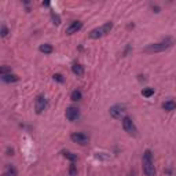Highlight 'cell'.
<instances>
[{"instance_id": "obj_1", "label": "cell", "mask_w": 176, "mask_h": 176, "mask_svg": "<svg viewBox=\"0 0 176 176\" xmlns=\"http://www.w3.org/2000/svg\"><path fill=\"white\" fill-rule=\"evenodd\" d=\"M142 167H143V172L146 176H155V168L154 162H153V154L150 150H146L143 153V158H142Z\"/></svg>"}, {"instance_id": "obj_2", "label": "cell", "mask_w": 176, "mask_h": 176, "mask_svg": "<svg viewBox=\"0 0 176 176\" xmlns=\"http://www.w3.org/2000/svg\"><path fill=\"white\" fill-rule=\"evenodd\" d=\"M111 29H113V24L111 22H106L102 26H98L95 29H92L88 36H90V39H101V37L106 36L108 33H110Z\"/></svg>"}, {"instance_id": "obj_3", "label": "cell", "mask_w": 176, "mask_h": 176, "mask_svg": "<svg viewBox=\"0 0 176 176\" xmlns=\"http://www.w3.org/2000/svg\"><path fill=\"white\" fill-rule=\"evenodd\" d=\"M171 45H172V42L169 39H167L161 43H154V44L147 45L144 48V52H149V54H151V52H161V51H165L167 48H169Z\"/></svg>"}, {"instance_id": "obj_4", "label": "cell", "mask_w": 176, "mask_h": 176, "mask_svg": "<svg viewBox=\"0 0 176 176\" xmlns=\"http://www.w3.org/2000/svg\"><path fill=\"white\" fill-rule=\"evenodd\" d=\"M122 121V128H124V131L127 132V134H129V135H136V127H135V124H134V121H132V118L131 117H124V118L121 120Z\"/></svg>"}, {"instance_id": "obj_5", "label": "cell", "mask_w": 176, "mask_h": 176, "mask_svg": "<svg viewBox=\"0 0 176 176\" xmlns=\"http://www.w3.org/2000/svg\"><path fill=\"white\" fill-rule=\"evenodd\" d=\"M110 116L116 120H120V118H124V113H125V106L124 105H114L111 106L110 110H109Z\"/></svg>"}, {"instance_id": "obj_6", "label": "cell", "mask_w": 176, "mask_h": 176, "mask_svg": "<svg viewBox=\"0 0 176 176\" xmlns=\"http://www.w3.org/2000/svg\"><path fill=\"white\" fill-rule=\"evenodd\" d=\"M70 139H72V142L80 144V146H85L90 142V138L87 136L85 134H83V132H75V134H72L70 135Z\"/></svg>"}, {"instance_id": "obj_7", "label": "cell", "mask_w": 176, "mask_h": 176, "mask_svg": "<svg viewBox=\"0 0 176 176\" xmlns=\"http://www.w3.org/2000/svg\"><path fill=\"white\" fill-rule=\"evenodd\" d=\"M47 106H48V102H47V99L44 98L43 95H39L36 98V101H35V110H36V113L37 114H42L43 111L47 109Z\"/></svg>"}, {"instance_id": "obj_8", "label": "cell", "mask_w": 176, "mask_h": 176, "mask_svg": "<svg viewBox=\"0 0 176 176\" xmlns=\"http://www.w3.org/2000/svg\"><path fill=\"white\" fill-rule=\"evenodd\" d=\"M65 116H66V118H68L69 121H76V120L80 117V110H78L77 108H73V106H70V108L66 109Z\"/></svg>"}, {"instance_id": "obj_9", "label": "cell", "mask_w": 176, "mask_h": 176, "mask_svg": "<svg viewBox=\"0 0 176 176\" xmlns=\"http://www.w3.org/2000/svg\"><path fill=\"white\" fill-rule=\"evenodd\" d=\"M81 28H83V22H81V21H73L72 24L66 28V35H73V33H77Z\"/></svg>"}, {"instance_id": "obj_10", "label": "cell", "mask_w": 176, "mask_h": 176, "mask_svg": "<svg viewBox=\"0 0 176 176\" xmlns=\"http://www.w3.org/2000/svg\"><path fill=\"white\" fill-rule=\"evenodd\" d=\"M2 176H18V171H17V168H15L14 165L7 164L6 168H4V171H3V175H2Z\"/></svg>"}, {"instance_id": "obj_11", "label": "cell", "mask_w": 176, "mask_h": 176, "mask_svg": "<svg viewBox=\"0 0 176 176\" xmlns=\"http://www.w3.org/2000/svg\"><path fill=\"white\" fill-rule=\"evenodd\" d=\"M72 72L75 73L77 77H83V76H84V68H83V65H80V63H77V62H75L72 65Z\"/></svg>"}, {"instance_id": "obj_12", "label": "cell", "mask_w": 176, "mask_h": 176, "mask_svg": "<svg viewBox=\"0 0 176 176\" xmlns=\"http://www.w3.org/2000/svg\"><path fill=\"white\" fill-rule=\"evenodd\" d=\"M2 80H3L4 83H15V81L19 80V77L17 75H12V73H10V75L2 76Z\"/></svg>"}, {"instance_id": "obj_13", "label": "cell", "mask_w": 176, "mask_h": 176, "mask_svg": "<svg viewBox=\"0 0 176 176\" xmlns=\"http://www.w3.org/2000/svg\"><path fill=\"white\" fill-rule=\"evenodd\" d=\"M39 51H40V52H43L44 55H48V54H51V52L54 51V47H52L51 44H42L39 47Z\"/></svg>"}, {"instance_id": "obj_14", "label": "cell", "mask_w": 176, "mask_h": 176, "mask_svg": "<svg viewBox=\"0 0 176 176\" xmlns=\"http://www.w3.org/2000/svg\"><path fill=\"white\" fill-rule=\"evenodd\" d=\"M162 109L167 111H172L176 109V102L175 101H167L162 103Z\"/></svg>"}, {"instance_id": "obj_15", "label": "cell", "mask_w": 176, "mask_h": 176, "mask_svg": "<svg viewBox=\"0 0 176 176\" xmlns=\"http://www.w3.org/2000/svg\"><path fill=\"white\" fill-rule=\"evenodd\" d=\"M81 98H83V94H81L80 90H75L72 92V95H70V99H72L73 102H78L81 101Z\"/></svg>"}, {"instance_id": "obj_16", "label": "cell", "mask_w": 176, "mask_h": 176, "mask_svg": "<svg viewBox=\"0 0 176 176\" xmlns=\"http://www.w3.org/2000/svg\"><path fill=\"white\" fill-rule=\"evenodd\" d=\"M62 154H63V157H65V158H68L69 161H72V162L77 161V155H76L75 153H72V151H62Z\"/></svg>"}, {"instance_id": "obj_17", "label": "cell", "mask_w": 176, "mask_h": 176, "mask_svg": "<svg viewBox=\"0 0 176 176\" xmlns=\"http://www.w3.org/2000/svg\"><path fill=\"white\" fill-rule=\"evenodd\" d=\"M142 95H143L144 98H150V96L154 95V90H153V88H144V90L142 91Z\"/></svg>"}, {"instance_id": "obj_18", "label": "cell", "mask_w": 176, "mask_h": 176, "mask_svg": "<svg viewBox=\"0 0 176 176\" xmlns=\"http://www.w3.org/2000/svg\"><path fill=\"white\" fill-rule=\"evenodd\" d=\"M51 19H52V24L57 25V26L61 24V17L58 14H55V12H52V14H51Z\"/></svg>"}, {"instance_id": "obj_19", "label": "cell", "mask_w": 176, "mask_h": 176, "mask_svg": "<svg viewBox=\"0 0 176 176\" xmlns=\"http://www.w3.org/2000/svg\"><path fill=\"white\" fill-rule=\"evenodd\" d=\"M69 175H70V176H76V175H77V167L75 165V162H72V164H70V167H69Z\"/></svg>"}, {"instance_id": "obj_20", "label": "cell", "mask_w": 176, "mask_h": 176, "mask_svg": "<svg viewBox=\"0 0 176 176\" xmlns=\"http://www.w3.org/2000/svg\"><path fill=\"white\" fill-rule=\"evenodd\" d=\"M10 73H11V69H10L8 66H2V68H0V75L2 76L10 75Z\"/></svg>"}, {"instance_id": "obj_21", "label": "cell", "mask_w": 176, "mask_h": 176, "mask_svg": "<svg viewBox=\"0 0 176 176\" xmlns=\"http://www.w3.org/2000/svg\"><path fill=\"white\" fill-rule=\"evenodd\" d=\"M52 78H54V81H58V83H63V81H65V78H63V76L61 75V73H55V75L52 76Z\"/></svg>"}, {"instance_id": "obj_22", "label": "cell", "mask_w": 176, "mask_h": 176, "mask_svg": "<svg viewBox=\"0 0 176 176\" xmlns=\"http://www.w3.org/2000/svg\"><path fill=\"white\" fill-rule=\"evenodd\" d=\"M0 35H2V37H6L7 35H8V29H7L6 25H2V30H0Z\"/></svg>"}, {"instance_id": "obj_23", "label": "cell", "mask_w": 176, "mask_h": 176, "mask_svg": "<svg viewBox=\"0 0 176 176\" xmlns=\"http://www.w3.org/2000/svg\"><path fill=\"white\" fill-rule=\"evenodd\" d=\"M7 153H8L7 155H12V153H14V151H12V149H7Z\"/></svg>"}]
</instances>
